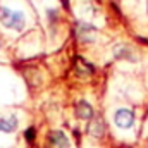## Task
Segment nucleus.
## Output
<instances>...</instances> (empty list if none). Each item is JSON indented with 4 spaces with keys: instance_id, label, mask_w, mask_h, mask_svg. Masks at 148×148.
Returning a JSON list of instances; mask_svg holds the SVG:
<instances>
[{
    "instance_id": "1",
    "label": "nucleus",
    "mask_w": 148,
    "mask_h": 148,
    "mask_svg": "<svg viewBox=\"0 0 148 148\" xmlns=\"http://www.w3.org/2000/svg\"><path fill=\"white\" fill-rule=\"evenodd\" d=\"M0 23L5 28L16 29V31H23L26 19H24V14L21 10H10L7 7H0Z\"/></svg>"
},
{
    "instance_id": "2",
    "label": "nucleus",
    "mask_w": 148,
    "mask_h": 148,
    "mask_svg": "<svg viewBox=\"0 0 148 148\" xmlns=\"http://www.w3.org/2000/svg\"><path fill=\"white\" fill-rule=\"evenodd\" d=\"M114 122L121 129H127L134 124V112L129 109H119L114 115Z\"/></svg>"
},
{
    "instance_id": "3",
    "label": "nucleus",
    "mask_w": 148,
    "mask_h": 148,
    "mask_svg": "<svg viewBox=\"0 0 148 148\" xmlns=\"http://www.w3.org/2000/svg\"><path fill=\"white\" fill-rule=\"evenodd\" d=\"M74 112H76V115H77L79 119H84V121H91V119H93V107H91L86 100L76 102Z\"/></svg>"
},
{
    "instance_id": "4",
    "label": "nucleus",
    "mask_w": 148,
    "mask_h": 148,
    "mask_svg": "<svg viewBox=\"0 0 148 148\" xmlns=\"http://www.w3.org/2000/svg\"><path fill=\"white\" fill-rule=\"evenodd\" d=\"M48 140L53 148H71V141L69 138L62 133V131H52L48 134Z\"/></svg>"
},
{
    "instance_id": "5",
    "label": "nucleus",
    "mask_w": 148,
    "mask_h": 148,
    "mask_svg": "<svg viewBox=\"0 0 148 148\" xmlns=\"http://www.w3.org/2000/svg\"><path fill=\"white\" fill-rule=\"evenodd\" d=\"M88 133H90L91 136H95V138H102L103 133H105V124H103V121H102L100 117H93V119L90 121V124H88Z\"/></svg>"
},
{
    "instance_id": "6",
    "label": "nucleus",
    "mask_w": 148,
    "mask_h": 148,
    "mask_svg": "<svg viewBox=\"0 0 148 148\" xmlns=\"http://www.w3.org/2000/svg\"><path fill=\"white\" fill-rule=\"evenodd\" d=\"M74 69L77 74H83V76H90L95 71V67L90 62H86L83 57H74Z\"/></svg>"
},
{
    "instance_id": "7",
    "label": "nucleus",
    "mask_w": 148,
    "mask_h": 148,
    "mask_svg": "<svg viewBox=\"0 0 148 148\" xmlns=\"http://www.w3.org/2000/svg\"><path fill=\"white\" fill-rule=\"evenodd\" d=\"M76 35L81 41H93L95 40V29L91 26H86V24H77Z\"/></svg>"
},
{
    "instance_id": "8",
    "label": "nucleus",
    "mask_w": 148,
    "mask_h": 148,
    "mask_svg": "<svg viewBox=\"0 0 148 148\" xmlns=\"http://www.w3.org/2000/svg\"><path fill=\"white\" fill-rule=\"evenodd\" d=\"M17 127V119L16 115L10 117H0V131L2 133H12Z\"/></svg>"
},
{
    "instance_id": "9",
    "label": "nucleus",
    "mask_w": 148,
    "mask_h": 148,
    "mask_svg": "<svg viewBox=\"0 0 148 148\" xmlns=\"http://www.w3.org/2000/svg\"><path fill=\"white\" fill-rule=\"evenodd\" d=\"M24 138H26V141H33L35 140V127H28L26 131H24Z\"/></svg>"
},
{
    "instance_id": "10",
    "label": "nucleus",
    "mask_w": 148,
    "mask_h": 148,
    "mask_svg": "<svg viewBox=\"0 0 148 148\" xmlns=\"http://www.w3.org/2000/svg\"><path fill=\"white\" fill-rule=\"evenodd\" d=\"M0 48H2V38H0Z\"/></svg>"
}]
</instances>
